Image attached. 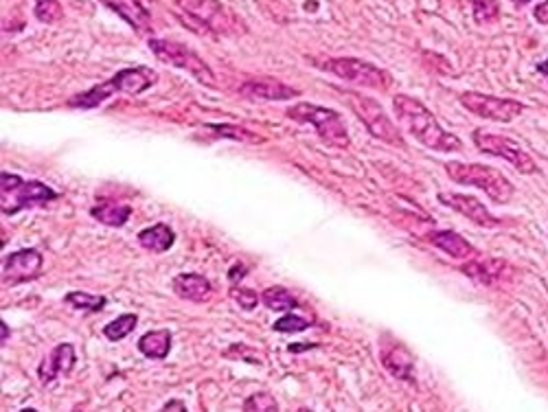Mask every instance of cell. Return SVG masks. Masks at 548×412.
Listing matches in <instances>:
<instances>
[{"mask_svg": "<svg viewBox=\"0 0 548 412\" xmlns=\"http://www.w3.org/2000/svg\"><path fill=\"white\" fill-rule=\"evenodd\" d=\"M261 303L273 311H294L301 308L299 300H296L288 290L281 288V285H273V288L265 290V292L261 294Z\"/></svg>", "mask_w": 548, "mask_h": 412, "instance_id": "obj_23", "label": "cell"}, {"mask_svg": "<svg viewBox=\"0 0 548 412\" xmlns=\"http://www.w3.org/2000/svg\"><path fill=\"white\" fill-rule=\"evenodd\" d=\"M531 0H514V4L516 7H525V4H529Z\"/></svg>", "mask_w": 548, "mask_h": 412, "instance_id": "obj_37", "label": "cell"}, {"mask_svg": "<svg viewBox=\"0 0 548 412\" xmlns=\"http://www.w3.org/2000/svg\"><path fill=\"white\" fill-rule=\"evenodd\" d=\"M90 215H93L97 222H102L105 226H112V228H121V226L128 224L130 215H132V206L130 204H117V202H108V200H102L90 209Z\"/></svg>", "mask_w": 548, "mask_h": 412, "instance_id": "obj_22", "label": "cell"}, {"mask_svg": "<svg viewBox=\"0 0 548 412\" xmlns=\"http://www.w3.org/2000/svg\"><path fill=\"white\" fill-rule=\"evenodd\" d=\"M149 51L156 55V59H160L163 64H169V67L184 70L189 73L195 82L204 84V86H218L215 82V73L211 70L209 64L200 58L198 53L191 51L189 47L184 44L172 42V40H158V38H149L148 40Z\"/></svg>", "mask_w": 548, "mask_h": 412, "instance_id": "obj_6", "label": "cell"}, {"mask_svg": "<svg viewBox=\"0 0 548 412\" xmlns=\"http://www.w3.org/2000/svg\"><path fill=\"white\" fill-rule=\"evenodd\" d=\"M158 82V75L148 67H134V68H123L119 73H114L108 82L97 84L86 93L73 94L68 99V108H79V110H93L103 102H108L114 94H140L148 88H152Z\"/></svg>", "mask_w": 548, "mask_h": 412, "instance_id": "obj_2", "label": "cell"}, {"mask_svg": "<svg viewBox=\"0 0 548 412\" xmlns=\"http://www.w3.org/2000/svg\"><path fill=\"white\" fill-rule=\"evenodd\" d=\"M44 257L35 248H22L9 255L3 264V285L13 288V285L27 283V281L38 279L42 274Z\"/></svg>", "mask_w": 548, "mask_h": 412, "instance_id": "obj_11", "label": "cell"}, {"mask_svg": "<svg viewBox=\"0 0 548 412\" xmlns=\"http://www.w3.org/2000/svg\"><path fill=\"white\" fill-rule=\"evenodd\" d=\"M241 408L259 410V412H274V410H279V401H276L270 393H255V395L246 397L244 404H241Z\"/></svg>", "mask_w": 548, "mask_h": 412, "instance_id": "obj_30", "label": "cell"}, {"mask_svg": "<svg viewBox=\"0 0 548 412\" xmlns=\"http://www.w3.org/2000/svg\"><path fill=\"white\" fill-rule=\"evenodd\" d=\"M0 327H3V340H0V345L4 346V345H7V338H9V334H12V331L7 329V323H4V320H3V323H0Z\"/></svg>", "mask_w": 548, "mask_h": 412, "instance_id": "obj_35", "label": "cell"}, {"mask_svg": "<svg viewBox=\"0 0 548 412\" xmlns=\"http://www.w3.org/2000/svg\"><path fill=\"white\" fill-rule=\"evenodd\" d=\"M209 132L218 134V137L222 139H230V140H238V143H264V139L257 137V134H253L250 130L239 128V125H226V123H206L204 125Z\"/></svg>", "mask_w": 548, "mask_h": 412, "instance_id": "obj_24", "label": "cell"}, {"mask_svg": "<svg viewBox=\"0 0 548 412\" xmlns=\"http://www.w3.org/2000/svg\"><path fill=\"white\" fill-rule=\"evenodd\" d=\"M230 299L246 311H253L261 303V296L255 292V290L241 288V285H233V288H230Z\"/></svg>", "mask_w": 548, "mask_h": 412, "instance_id": "obj_31", "label": "cell"}, {"mask_svg": "<svg viewBox=\"0 0 548 412\" xmlns=\"http://www.w3.org/2000/svg\"><path fill=\"white\" fill-rule=\"evenodd\" d=\"M239 94L248 102H290L301 93L274 77H255L241 84Z\"/></svg>", "mask_w": 548, "mask_h": 412, "instance_id": "obj_14", "label": "cell"}, {"mask_svg": "<svg viewBox=\"0 0 548 412\" xmlns=\"http://www.w3.org/2000/svg\"><path fill=\"white\" fill-rule=\"evenodd\" d=\"M316 68L327 70V73L336 75V77L345 79V82L355 84V86L373 88V90H389L391 75L384 68H377L375 64L366 62L358 58H331L320 62V59H311Z\"/></svg>", "mask_w": 548, "mask_h": 412, "instance_id": "obj_7", "label": "cell"}, {"mask_svg": "<svg viewBox=\"0 0 548 412\" xmlns=\"http://www.w3.org/2000/svg\"><path fill=\"white\" fill-rule=\"evenodd\" d=\"M436 198H439L441 204L450 206V209H454L456 213L465 215L472 224L481 226V228H496V226H500V219L494 218V215L490 213V209H487L481 200H476L474 195L450 193V191L445 193V191H441Z\"/></svg>", "mask_w": 548, "mask_h": 412, "instance_id": "obj_13", "label": "cell"}, {"mask_svg": "<svg viewBox=\"0 0 548 412\" xmlns=\"http://www.w3.org/2000/svg\"><path fill=\"white\" fill-rule=\"evenodd\" d=\"M445 174L450 175L454 183L465 184V187H476L482 193L490 195L498 204H509L511 198L516 195V187L505 174H500L494 167L479 163H456L450 160L445 163Z\"/></svg>", "mask_w": 548, "mask_h": 412, "instance_id": "obj_4", "label": "cell"}, {"mask_svg": "<svg viewBox=\"0 0 548 412\" xmlns=\"http://www.w3.org/2000/svg\"><path fill=\"white\" fill-rule=\"evenodd\" d=\"M472 140H474V145L479 152L507 160V163L514 165L520 174H525V175L540 174V167H537L535 158H533V156L514 139L500 137V134L482 132V130H474Z\"/></svg>", "mask_w": 548, "mask_h": 412, "instance_id": "obj_9", "label": "cell"}, {"mask_svg": "<svg viewBox=\"0 0 548 412\" xmlns=\"http://www.w3.org/2000/svg\"><path fill=\"white\" fill-rule=\"evenodd\" d=\"M139 244L149 253H167L175 244V233L167 224H154L149 228H143L139 233Z\"/></svg>", "mask_w": 548, "mask_h": 412, "instance_id": "obj_21", "label": "cell"}, {"mask_svg": "<svg viewBox=\"0 0 548 412\" xmlns=\"http://www.w3.org/2000/svg\"><path fill=\"white\" fill-rule=\"evenodd\" d=\"M139 325V316L137 314H121L119 318H114L112 323H108L103 327V336L112 343H119V340L128 338Z\"/></svg>", "mask_w": 548, "mask_h": 412, "instance_id": "obj_25", "label": "cell"}, {"mask_svg": "<svg viewBox=\"0 0 548 412\" xmlns=\"http://www.w3.org/2000/svg\"><path fill=\"white\" fill-rule=\"evenodd\" d=\"M459 102L467 112L487 121H496V123H511L526 110L525 103L514 102V99H500L482 93H463L459 94Z\"/></svg>", "mask_w": 548, "mask_h": 412, "instance_id": "obj_10", "label": "cell"}, {"mask_svg": "<svg viewBox=\"0 0 548 412\" xmlns=\"http://www.w3.org/2000/svg\"><path fill=\"white\" fill-rule=\"evenodd\" d=\"M172 290L178 299L189 300V303H206L213 296V283L202 274L183 273L174 276Z\"/></svg>", "mask_w": 548, "mask_h": 412, "instance_id": "obj_17", "label": "cell"}, {"mask_svg": "<svg viewBox=\"0 0 548 412\" xmlns=\"http://www.w3.org/2000/svg\"><path fill=\"white\" fill-rule=\"evenodd\" d=\"M393 110L400 119V123L419 140L424 148L435 149V152H461L463 143L454 134L445 132L439 125L435 114L426 108L419 99L409 97V94H395Z\"/></svg>", "mask_w": 548, "mask_h": 412, "instance_id": "obj_1", "label": "cell"}, {"mask_svg": "<svg viewBox=\"0 0 548 412\" xmlns=\"http://www.w3.org/2000/svg\"><path fill=\"white\" fill-rule=\"evenodd\" d=\"M537 73L546 75V77H548V59H544V62H542V64H537Z\"/></svg>", "mask_w": 548, "mask_h": 412, "instance_id": "obj_36", "label": "cell"}, {"mask_svg": "<svg viewBox=\"0 0 548 412\" xmlns=\"http://www.w3.org/2000/svg\"><path fill=\"white\" fill-rule=\"evenodd\" d=\"M99 3L123 18L137 33H152V16L140 0H99Z\"/></svg>", "mask_w": 548, "mask_h": 412, "instance_id": "obj_16", "label": "cell"}, {"mask_svg": "<svg viewBox=\"0 0 548 412\" xmlns=\"http://www.w3.org/2000/svg\"><path fill=\"white\" fill-rule=\"evenodd\" d=\"M461 273L474 279L479 285H485V288H498V285L509 283L514 279L516 268L502 259H474L467 261Z\"/></svg>", "mask_w": 548, "mask_h": 412, "instance_id": "obj_12", "label": "cell"}, {"mask_svg": "<svg viewBox=\"0 0 548 412\" xmlns=\"http://www.w3.org/2000/svg\"><path fill=\"white\" fill-rule=\"evenodd\" d=\"M246 274H248V268H246L244 264H235L233 268L229 270V281H230V283H233V285H239V281L244 279Z\"/></svg>", "mask_w": 548, "mask_h": 412, "instance_id": "obj_32", "label": "cell"}, {"mask_svg": "<svg viewBox=\"0 0 548 412\" xmlns=\"http://www.w3.org/2000/svg\"><path fill=\"white\" fill-rule=\"evenodd\" d=\"M75 362H77L75 346L70 343L58 345L51 354H49V358L38 366L40 384L49 386V384H53L58 378H62V375H68L70 371L75 369Z\"/></svg>", "mask_w": 548, "mask_h": 412, "instance_id": "obj_15", "label": "cell"}, {"mask_svg": "<svg viewBox=\"0 0 548 412\" xmlns=\"http://www.w3.org/2000/svg\"><path fill=\"white\" fill-rule=\"evenodd\" d=\"M311 325H314V323H311V320L288 311V314H285L283 318L276 320V323L273 325V329L279 331V334H301V331L310 329Z\"/></svg>", "mask_w": 548, "mask_h": 412, "instance_id": "obj_28", "label": "cell"}, {"mask_svg": "<svg viewBox=\"0 0 548 412\" xmlns=\"http://www.w3.org/2000/svg\"><path fill=\"white\" fill-rule=\"evenodd\" d=\"M58 191L42 180H22L16 174H0V209L4 218H13L20 210L47 206L58 200Z\"/></svg>", "mask_w": 548, "mask_h": 412, "instance_id": "obj_3", "label": "cell"}, {"mask_svg": "<svg viewBox=\"0 0 548 412\" xmlns=\"http://www.w3.org/2000/svg\"><path fill=\"white\" fill-rule=\"evenodd\" d=\"M428 241L452 259H472L476 255L474 246L454 230H430Z\"/></svg>", "mask_w": 548, "mask_h": 412, "instance_id": "obj_18", "label": "cell"}, {"mask_svg": "<svg viewBox=\"0 0 548 412\" xmlns=\"http://www.w3.org/2000/svg\"><path fill=\"white\" fill-rule=\"evenodd\" d=\"M139 351L149 360H165L172 351V331L154 329L140 336Z\"/></svg>", "mask_w": 548, "mask_h": 412, "instance_id": "obj_20", "label": "cell"}, {"mask_svg": "<svg viewBox=\"0 0 548 412\" xmlns=\"http://www.w3.org/2000/svg\"><path fill=\"white\" fill-rule=\"evenodd\" d=\"M382 364L386 366L389 373L404 381H415V360L409 354V349L401 345H391L382 349Z\"/></svg>", "mask_w": 548, "mask_h": 412, "instance_id": "obj_19", "label": "cell"}, {"mask_svg": "<svg viewBox=\"0 0 548 412\" xmlns=\"http://www.w3.org/2000/svg\"><path fill=\"white\" fill-rule=\"evenodd\" d=\"M163 410H187V406H184V401L172 399L163 406Z\"/></svg>", "mask_w": 548, "mask_h": 412, "instance_id": "obj_34", "label": "cell"}, {"mask_svg": "<svg viewBox=\"0 0 548 412\" xmlns=\"http://www.w3.org/2000/svg\"><path fill=\"white\" fill-rule=\"evenodd\" d=\"M288 117L292 121H299V123H308L316 130L320 140H325L329 148L345 149L349 148V132L345 128V121L336 110L323 108V105L316 103H296L288 110Z\"/></svg>", "mask_w": 548, "mask_h": 412, "instance_id": "obj_5", "label": "cell"}, {"mask_svg": "<svg viewBox=\"0 0 548 412\" xmlns=\"http://www.w3.org/2000/svg\"><path fill=\"white\" fill-rule=\"evenodd\" d=\"M533 16H535V20L540 24H548V0H544V3H540L535 9H533Z\"/></svg>", "mask_w": 548, "mask_h": 412, "instance_id": "obj_33", "label": "cell"}, {"mask_svg": "<svg viewBox=\"0 0 548 412\" xmlns=\"http://www.w3.org/2000/svg\"><path fill=\"white\" fill-rule=\"evenodd\" d=\"M472 9H474V20L479 24H494L500 18V7L494 0H474Z\"/></svg>", "mask_w": 548, "mask_h": 412, "instance_id": "obj_29", "label": "cell"}, {"mask_svg": "<svg viewBox=\"0 0 548 412\" xmlns=\"http://www.w3.org/2000/svg\"><path fill=\"white\" fill-rule=\"evenodd\" d=\"M343 97L346 105L355 112V117L364 123V128L369 130L375 139L404 148V139H401L400 130L395 128L393 121H391L389 114L384 112L382 103H377L375 99L366 97V94L354 93V90H343Z\"/></svg>", "mask_w": 548, "mask_h": 412, "instance_id": "obj_8", "label": "cell"}, {"mask_svg": "<svg viewBox=\"0 0 548 412\" xmlns=\"http://www.w3.org/2000/svg\"><path fill=\"white\" fill-rule=\"evenodd\" d=\"M35 18L44 24H58L64 18V9L58 0H38L33 7Z\"/></svg>", "mask_w": 548, "mask_h": 412, "instance_id": "obj_27", "label": "cell"}, {"mask_svg": "<svg viewBox=\"0 0 548 412\" xmlns=\"http://www.w3.org/2000/svg\"><path fill=\"white\" fill-rule=\"evenodd\" d=\"M64 303L70 305L73 309L94 314V311H102L105 305H108V299H105V296L88 294V292H68L64 296Z\"/></svg>", "mask_w": 548, "mask_h": 412, "instance_id": "obj_26", "label": "cell"}]
</instances>
